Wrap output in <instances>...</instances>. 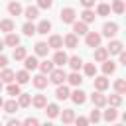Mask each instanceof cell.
Returning a JSON list of instances; mask_svg holds the SVG:
<instances>
[{
  "label": "cell",
  "mask_w": 126,
  "mask_h": 126,
  "mask_svg": "<svg viewBox=\"0 0 126 126\" xmlns=\"http://www.w3.org/2000/svg\"><path fill=\"white\" fill-rule=\"evenodd\" d=\"M87 32H89V26H87L83 20H81V22H77V20L73 22V33H77V35H85Z\"/></svg>",
  "instance_id": "ac0fdd59"
},
{
  "label": "cell",
  "mask_w": 126,
  "mask_h": 126,
  "mask_svg": "<svg viewBox=\"0 0 126 126\" xmlns=\"http://www.w3.org/2000/svg\"><path fill=\"white\" fill-rule=\"evenodd\" d=\"M67 81H69V85L79 87V85L83 83V77H81V73H79V71H73L71 75H67Z\"/></svg>",
  "instance_id": "f546056e"
},
{
  "label": "cell",
  "mask_w": 126,
  "mask_h": 126,
  "mask_svg": "<svg viewBox=\"0 0 126 126\" xmlns=\"http://www.w3.org/2000/svg\"><path fill=\"white\" fill-rule=\"evenodd\" d=\"M4 45H8V47L20 45V35H16L14 32H8V33H6V39H4Z\"/></svg>",
  "instance_id": "d6986e66"
},
{
  "label": "cell",
  "mask_w": 126,
  "mask_h": 126,
  "mask_svg": "<svg viewBox=\"0 0 126 126\" xmlns=\"http://www.w3.org/2000/svg\"><path fill=\"white\" fill-rule=\"evenodd\" d=\"M49 81L53 83V85H61V83H65L67 81V73L63 71V67H53L51 69V73H49Z\"/></svg>",
  "instance_id": "6da1fadb"
},
{
  "label": "cell",
  "mask_w": 126,
  "mask_h": 126,
  "mask_svg": "<svg viewBox=\"0 0 126 126\" xmlns=\"http://www.w3.org/2000/svg\"><path fill=\"white\" fill-rule=\"evenodd\" d=\"M22 32H24V35H28V37H32V35L35 33V26L32 24V20H28V22L22 26Z\"/></svg>",
  "instance_id": "74e56055"
},
{
  "label": "cell",
  "mask_w": 126,
  "mask_h": 126,
  "mask_svg": "<svg viewBox=\"0 0 126 126\" xmlns=\"http://www.w3.org/2000/svg\"><path fill=\"white\" fill-rule=\"evenodd\" d=\"M2 85H4V83H2V81H0V91H2Z\"/></svg>",
  "instance_id": "11a10c76"
},
{
  "label": "cell",
  "mask_w": 126,
  "mask_h": 126,
  "mask_svg": "<svg viewBox=\"0 0 126 126\" xmlns=\"http://www.w3.org/2000/svg\"><path fill=\"white\" fill-rule=\"evenodd\" d=\"M114 91L118 94H126V81L124 79H116L114 81Z\"/></svg>",
  "instance_id": "60d3db41"
},
{
  "label": "cell",
  "mask_w": 126,
  "mask_h": 126,
  "mask_svg": "<svg viewBox=\"0 0 126 126\" xmlns=\"http://www.w3.org/2000/svg\"><path fill=\"white\" fill-rule=\"evenodd\" d=\"M94 10H91V8H85L83 12H81V20L85 22V24H91V22H94Z\"/></svg>",
  "instance_id": "f1b7e54d"
},
{
  "label": "cell",
  "mask_w": 126,
  "mask_h": 126,
  "mask_svg": "<svg viewBox=\"0 0 126 126\" xmlns=\"http://www.w3.org/2000/svg\"><path fill=\"white\" fill-rule=\"evenodd\" d=\"M2 108L8 112V114H14V112H18V108H20V104H18V100H6L4 104H2Z\"/></svg>",
  "instance_id": "484cf974"
},
{
  "label": "cell",
  "mask_w": 126,
  "mask_h": 126,
  "mask_svg": "<svg viewBox=\"0 0 126 126\" xmlns=\"http://www.w3.org/2000/svg\"><path fill=\"white\" fill-rule=\"evenodd\" d=\"M33 51H35V55H37V57H47L49 45H47L45 41H37V43H35V47H33Z\"/></svg>",
  "instance_id": "ffe728a7"
},
{
  "label": "cell",
  "mask_w": 126,
  "mask_h": 126,
  "mask_svg": "<svg viewBox=\"0 0 126 126\" xmlns=\"http://www.w3.org/2000/svg\"><path fill=\"white\" fill-rule=\"evenodd\" d=\"M63 45H65V47H69V49H75V47L79 45V35H77V33H73V32H71V33H67V35L63 37Z\"/></svg>",
  "instance_id": "5b68a950"
},
{
  "label": "cell",
  "mask_w": 126,
  "mask_h": 126,
  "mask_svg": "<svg viewBox=\"0 0 126 126\" xmlns=\"http://www.w3.org/2000/svg\"><path fill=\"white\" fill-rule=\"evenodd\" d=\"M91 100H93V104H94L96 108H102V106H106V96L102 94V91H96V93H93V94H91Z\"/></svg>",
  "instance_id": "9c48e42d"
},
{
  "label": "cell",
  "mask_w": 126,
  "mask_h": 126,
  "mask_svg": "<svg viewBox=\"0 0 126 126\" xmlns=\"http://www.w3.org/2000/svg\"><path fill=\"white\" fill-rule=\"evenodd\" d=\"M69 98H71L75 104H83V102L87 100V93H85V91H81V89H75V91L69 94Z\"/></svg>",
  "instance_id": "30bf717a"
},
{
  "label": "cell",
  "mask_w": 126,
  "mask_h": 126,
  "mask_svg": "<svg viewBox=\"0 0 126 126\" xmlns=\"http://www.w3.org/2000/svg\"><path fill=\"white\" fill-rule=\"evenodd\" d=\"M26 55H28V49H26V47H22V45H16V47H14V59H16V61H22Z\"/></svg>",
  "instance_id": "f35d334b"
},
{
  "label": "cell",
  "mask_w": 126,
  "mask_h": 126,
  "mask_svg": "<svg viewBox=\"0 0 126 126\" xmlns=\"http://www.w3.org/2000/svg\"><path fill=\"white\" fill-rule=\"evenodd\" d=\"M43 108H45V114H47V118H57V116H59V110H61V108H59L55 102H47Z\"/></svg>",
  "instance_id": "9a60e30c"
},
{
  "label": "cell",
  "mask_w": 126,
  "mask_h": 126,
  "mask_svg": "<svg viewBox=\"0 0 126 126\" xmlns=\"http://www.w3.org/2000/svg\"><path fill=\"white\" fill-rule=\"evenodd\" d=\"M24 16L33 22V20L39 16V8H37V6H28V8H24Z\"/></svg>",
  "instance_id": "cb8c5ba5"
},
{
  "label": "cell",
  "mask_w": 126,
  "mask_h": 126,
  "mask_svg": "<svg viewBox=\"0 0 126 126\" xmlns=\"http://www.w3.org/2000/svg\"><path fill=\"white\" fill-rule=\"evenodd\" d=\"M106 104H110V106H114V108H118L120 104H122V94H110V96H106Z\"/></svg>",
  "instance_id": "d6a6232c"
},
{
  "label": "cell",
  "mask_w": 126,
  "mask_h": 126,
  "mask_svg": "<svg viewBox=\"0 0 126 126\" xmlns=\"http://www.w3.org/2000/svg\"><path fill=\"white\" fill-rule=\"evenodd\" d=\"M59 116H61V122H63V124H71V122L75 120V112H73L71 108H65L63 112H59Z\"/></svg>",
  "instance_id": "83f0119b"
},
{
  "label": "cell",
  "mask_w": 126,
  "mask_h": 126,
  "mask_svg": "<svg viewBox=\"0 0 126 126\" xmlns=\"http://www.w3.org/2000/svg\"><path fill=\"white\" fill-rule=\"evenodd\" d=\"M116 33H118V24L106 22V24L102 26V35H104V37H114Z\"/></svg>",
  "instance_id": "277c9868"
},
{
  "label": "cell",
  "mask_w": 126,
  "mask_h": 126,
  "mask_svg": "<svg viewBox=\"0 0 126 126\" xmlns=\"http://www.w3.org/2000/svg\"><path fill=\"white\" fill-rule=\"evenodd\" d=\"M108 87H110V81L106 79V75H100V77L94 75V89H96V91H102V93H104Z\"/></svg>",
  "instance_id": "ba28073f"
},
{
  "label": "cell",
  "mask_w": 126,
  "mask_h": 126,
  "mask_svg": "<svg viewBox=\"0 0 126 126\" xmlns=\"http://www.w3.org/2000/svg\"><path fill=\"white\" fill-rule=\"evenodd\" d=\"M8 124H12V126H18V124H20V120H18V118H10V120H8Z\"/></svg>",
  "instance_id": "816d5d0a"
},
{
  "label": "cell",
  "mask_w": 126,
  "mask_h": 126,
  "mask_svg": "<svg viewBox=\"0 0 126 126\" xmlns=\"http://www.w3.org/2000/svg\"><path fill=\"white\" fill-rule=\"evenodd\" d=\"M32 83H33V87H35V89H45V87H47V83H49V79H47L43 73H39V75H35V77L32 79Z\"/></svg>",
  "instance_id": "5bb4252c"
},
{
  "label": "cell",
  "mask_w": 126,
  "mask_h": 126,
  "mask_svg": "<svg viewBox=\"0 0 126 126\" xmlns=\"http://www.w3.org/2000/svg\"><path fill=\"white\" fill-rule=\"evenodd\" d=\"M53 6V0H37V8H43V10H49Z\"/></svg>",
  "instance_id": "f6af8a7d"
},
{
  "label": "cell",
  "mask_w": 126,
  "mask_h": 126,
  "mask_svg": "<svg viewBox=\"0 0 126 126\" xmlns=\"http://www.w3.org/2000/svg\"><path fill=\"white\" fill-rule=\"evenodd\" d=\"M32 104H33L35 108H43V106L47 104V96H45V94H35V96L32 98Z\"/></svg>",
  "instance_id": "1f68e13d"
},
{
  "label": "cell",
  "mask_w": 126,
  "mask_h": 126,
  "mask_svg": "<svg viewBox=\"0 0 126 126\" xmlns=\"http://www.w3.org/2000/svg\"><path fill=\"white\" fill-rule=\"evenodd\" d=\"M110 10H112L114 14H124V10H126L124 0H114V2H112V6H110Z\"/></svg>",
  "instance_id": "ab89813d"
},
{
  "label": "cell",
  "mask_w": 126,
  "mask_h": 126,
  "mask_svg": "<svg viewBox=\"0 0 126 126\" xmlns=\"http://www.w3.org/2000/svg\"><path fill=\"white\" fill-rule=\"evenodd\" d=\"M100 118H104L106 122H114V120L118 118V110H116L114 106H110L108 110H104V114H100Z\"/></svg>",
  "instance_id": "4316f807"
},
{
  "label": "cell",
  "mask_w": 126,
  "mask_h": 126,
  "mask_svg": "<svg viewBox=\"0 0 126 126\" xmlns=\"http://www.w3.org/2000/svg\"><path fill=\"white\" fill-rule=\"evenodd\" d=\"M98 120H100V110H96V106H94L89 114V122H98Z\"/></svg>",
  "instance_id": "ee69618b"
},
{
  "label": "cell",
  "mask_w": 126,
  "mask_h": 126,
  "mask_svg": "<svg viewBox=\"0 0 126 126\" xmlns=\"http://www.w3.org/2000/svg\"><path fill=\"white\" fill-rule=\"evenodd\" d=\"M24 124H30V126H37V124H39V120L30 116V118H26V120H24Z\"/></svg>",
  "instance_id": "7dc6e473"
},
{
  "label": "cell",
  "mask_w": 126,
  "mask_h": 126,
  "mask_svg": "<svg viewBox=\"0 0 126 126\" xmlns=\"http://www.w3.org/2000/svg\"><path fill=\"white\" fill-rule=\"evenodd\" d=\"M47 32H51V22H49V20H41V22L35 26V33L47 35Z\"/></svg>",
  "instance_id": "e0dca14e"
},
{
  "label": "cell",
  "mask_w": 126,
  "mask_h": 126,
  "mask_svg": "<svg viewBox=\"0 0 126 126\" xmlns=\"http://www.w3.org/2000/svg\"><path fill=\"white\" fill-rule=\"evenodd\" d=\"M114 71H116V63H114L112 59H104V61H102V73L108 77V75H112Z\"/></svg>",
  "instance_id": "603a6c76"
},
{
  "label": "cell",
  "mask_w": 126,
  "mask_h": 126,
  "mask_svg": "<svg viewBox=\"0 0 126 126\" xmlns=\"http://www.w3.org/2000/svg\"><path fill=\"white\" fill-rule=\"evenodd\" d=\"M8 12H10V16H20V14L24 12V8H22V4H20L18 0H10V4H8Z\"/></svg>",
  "instance_id": "2e32d148"
},
{
  "label": "cell",
  "mask_w": 126,
  "mask_h": 126,
  "mask_svg": "<svg viewBox=\"0 0 126 126\" xmlns=\"http://www.w3.org/2000/svg\"><path fill=\"white\" fill-rule=\"evenodd\" d=\"M2 49H4V39H0V53H2Z\"/></svg>",
  "instance_id": "f5cc1de1"
},
{
  "label": "cell",
  "mask_w": 126,
  "mask_h": 126,
  "mask_svg": "<svg viewBox=\"0 0 126 126\" xmlns=\"http://www.w3.org/2000/svg\"><path fill=\"white\" fill-rule=\"evenodd\" d=\"M59 18H61V22L63 24H73L75 20H77V12H75V8H63L61 12H59Z\"/></svg>",
  "instance_id": "7a4b0ae2"
},
{
  "label": "cell",
  "mask_w": 126,
  "mask_h": 126,
  "mask_svg": "<svg viewBox=\"0 0 126 126\" xmlns=\"http://www.w3.org/2000/svg\"><path fill=\"white\" fill-rule=\"evenodd\" d=\"M37 67H39V71H41L43 75H49V73H51V69H53L55 65H53V61H49V59H45V61H41V63H39Z\"/></svg>",
  "instance_id": "e575fe53"
},
{
  "label": "cell",
  "mask_w": 126,
  "mask_h": 126,
  "mask_svg": "<svg viewBox=\"0 0 126 126\" xmlns=\"http://www.w3.org/2000/svg\"><path fill=\"white\" fill-rule=\"evenodd\" d=\"M6 91H8V94L10 96H18L20 93H22V89H20V83H8V87H6Z\"/></svg>",
  "instance_id": "d590c367"
},
{
  "label": "cell",
  "mask_w": 126,
  "mask_h": 126,
  "mask_svg": "<svg viewBox=\"0 0 126 126\" xmlns=\"http://www.w3.org/2000/svg\"><path fill=\"white\" fill-rule=\"evenodd\" d=\"M122 49H124V45H122V41H118V39H112V41L108 43V47H106L108 55H118Z\"/></svg>",
  "instance_id": "7c38bea8"
},
{
  "label": "cell",
  "mask_w": 126,
  "mask_h": 126,
  "mask_svg": "<svg viewBox=\"0 0 126 126\" xmlns=\"http://www.w3.org/2000/svg\"><path fill=\"white\" fill-rule=\"evenodd\" d=\"M14 75H16V73H14L12 69H6V67H4V71L0 73V81L8 85V83H12V81H14Z\"/></svg>",
  "instance_id": "836d02e7"
},
{
  "label": "cell",
  "mask_w": 126,
  "mask_h": 126,
  "mask_svg": "<svg viewBox=\"0 0 126 126\" xmlns=\"http://www.w3.org/2000/svg\"><path fill=\"white\" fill-rule=\"evenodd\" d=\"M0 32H4V33H8V32H14V22H12L10 18H6V20H0Z\"/></svg>",
  "instance_id": "8d00e7d4"
},
{
  "label": "cell",
  "mask_w": 126,
  "mask_h": 126,
  "mask_svg": "<svg viewBox=\"0 0 126 126\" xmlns=\"http://www.w3.org/2000/svg\"><path fill=\"white\" fill-rule=\"evenodd\" d=\"M67 65L73 69V71H79L81 67H83V59L79 57V55H73V57H67Z\"/></svg>",
  "instance_id": "7402d4cb"
},
{
  "label": "cell",
  "mask_w": 126,
  "mask_h": 126,
  "mask_svg": "<svg viewBox=\"0 0 126 126\" xmlns=\"http://www.w3.org/2000/svg\"><path fill=\"white\" fill-rule=\"evenodd\" d=\"M6 65H8V57H6V55H2V53H0V67H2V69H4V67H6Z\"/></svg>",
  "instance_id": "681fc988"
},
{
  "label": "cell",
  "mask_w": 126,
  "mask_h": 126,
  "mask_svg": "<svg viewBox=\"0 0 126 126\" xmlns=\"http://www.w3.org/2000/svg\"><path fill=\"white\" fill-rule=\"evenodd\" d=\"M100 39H102V35L96 33V32H87V33H85V43H87V47H96V45H100Z\"/></svg>",
  "instance_id": "3957f363"
},
{
  "label": "cell",
  "mask_w": 126,
  "mask_h": 126,
  "mask_svg": "<svg viewBox=\"0 0 126 126\" xmlns=\"http://www.w3.org/2000/svg\"><path fill=\"white\" fill-rule=\"evenodd\" d=\"M104 59H108V51H106V47H100V45H96V47H94V61L102 63Z\"/></svg>",
  "instance_id": "44dd1931"
},
{
  "label": "cell",
  "mask_w": 126,
  "mask_h": 126,
  "mask_svg": "<svg viewBox=\"0 0 126 126\" xmlns=\"http://www.w3.org/2000/svg\"><path fill=\"white\" fill-rule=\"evenodd\" d=\"M73 122H77L79 126H87V124H89V118H85V116H79V118H75Z\"/></svg>",
  "instance_id": "bcb514c9"
},
{
  "label": "cell",
  "mask_w": 126,
  "mask_h": 126,
  "mask_svg": "<svg viewBox=\"0 0 126 126\" xmlns=\"http://www.w3.org/2000/svg\"><path fill=\"white\" fill-rule=\"evenodd\" d=\"M85 75L87 77H94L96 75V65L94 63H85Z\"/></svg>",
  "instance_id": "7bdbcfd3"
},
{
  "label": "cell",
  "mask_w": 126,
  "mask_h": 126,
  "mask_svg": "<svg viewBox=\"0 0 126 126\" xmlns=\"http://www.w3.org/2000/svg\"><path fill=\"white\" fill-rule=\"evenodd\" d=\"M108 14H110V6L104 4V2H100L96 6V16H108Z\"/></svg>",
  "instance_id": "b9f144b4"
},
{
  "label": "cell",
  "mask_w": 126,
  "mask_h": 126,
  "mask_svg": "<svg viewBox=\"0 0 126 126\" xmlns=\"http://www.w3.org/2000/svg\"><path fill=\"white\" fill-rule=\"evenodd\" d=\"M22 61H24V67H26V71H33V69H37V65H39V61H37V55H26Z\"/></svg>",
  "instance_id": "52a82bcc"
},
{
  "label": "cell",
  "mask_w": 126,
  "mask_h": 126,
  "mask_svg": "<svg viewBox=\"0 0 126 126\" xmlns=\"http://www.w3.org/2000/svg\"><path fill=\"white\" fill-rule=\"evenodd\" d=\"M14 81H16V83H20V85H26V83L30 81V71H26V69L18 71V73L14 75Z\"/></svg>",
  "instance_id": "d4e9b609"
},
{
  "label": "cell",
  "mask_w": 126,
  "mask_h": 126,
  "mask_svg": "<svg viewBox=\"0 0 126 126\" xmlns=\"http://www.w3.org/2000/svg\"><path fill=\"white\" fill-rule=\"evenodd\" d=\"M47 45H49L51 49H61V47H63V37L57 35V33H51L49 39H47Z\"/></svg>",
  "instance_id": "8fae6325"
},
{
  "label": "cell",
  "mask_w": 126,
  "mask_h": 126,
  "mask_svg": "<svg viewBox=\"0 0 126 126\" xmlns=\"http://www.w3.org/2000/svg\"><path fill=\"white\" fill-rule=\"evenodd\" d=\"M118 61H120L122 65H126V53H124V49H122V51L118 53Z\"/></svg>",
  "instance_id": "c3c4849f"
},
{
  "label": "cell",
  "mask_w": 126,
  "mask_h": 126,
  "mask_svg": "<svg viewBox=\"0 0 126 126\" xmlns=\"http://www.w3.org/2000/svg\"><path fill=\"white\" fill-rule=\"evenodd\" d=\"M2 104H4V98H2V96H0V108H2Z\"/></svg>",
  "instance_id": "db71d44e"
},
{
  "label": "cell",
  "mask_w": 126,
  "mask_h": 126,
  "mask_svg": "<svg viewBox=\"0 0 126 126\" xmlns=\"http://www.w3.org/2000/svg\"><path fill=\"white\" fill-rule=\"evenodd\" d=\"M18 104H20V108L30 106V104H32V96H30L28 93H20V94H18Z\"/></svg>",
  "instance_id": "4dcf8cb0"
},
{
  "label": "cell",
  "mask_w": 126,
  "mask_h": 126,
  "mask_svg": "<svg viewBox=\"0 0 126 126\" xmlns=\"http://www.w3.org/2000/svg\"><path fill=\"white\" fill-rule=\"evenodd\" d=\"M69 94H71V91L61 83V85H57V89H55V98L57 100H67L69 98Z\"/></svg>",
  "instance_id": "4fadbf2b"
},
{
  "label": "cell",
  "mask_w": 126,
  "mask_h": 126,
  "mask_svg": "<svg viewBox=\"0 0 126 126\" xmlns=\"http://www.w3.org/2000/svg\"><path fill=\"white\" fill-rule=\"evenodd\" d=\"M67 53L65 51H61V49H55V55H53V65H57V67H63V65H67Z\"/></svg>",
  "instance_id": "8992f818"
},
{
  "label": "cell",
  "mask_w": 126,
  "mask_h": 126,
  "mask_svg": "<svg viewBox=\"0 0 126 126\" xmlns=\"http://www.w3.org/2000/svg\"><path fill=\"white\" fill-rule=\"evenodd\" d=\"M81 4H83L85 8H93V6H94V0H81Z\"/></svg>",
  "instance_id": "f907efd6"
}]
</instances>
